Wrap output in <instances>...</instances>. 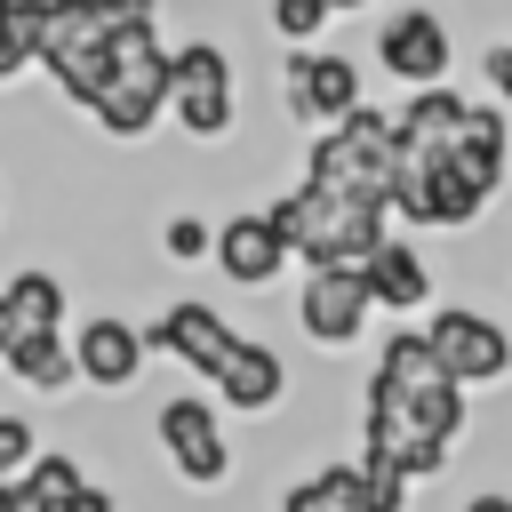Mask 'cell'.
I'll return each mask as SVG.
<instances>
[{"label":"cell","mask_w":512,"mask_h":512,"mask_svg":"<svg viewBox=\"0 0 512 512\" xmlns=\"http://www.w3.org/2000/svg\"><path fill=\"white\" fill-rule=\"evenodd\" d=\"M448 160H456L480 192H496V184H504V112H496V104H472L464 128H456V152H448Z\"/></svg>","instance_id":"obj_18"},{"label":"cell","mask_w":512,"mask_h":512,"mask_svg":"<svg viewBox=\"0 0 512 512\" xmlns=\"http://www.w3.org/2000/svg\"><path fill=\"white\" fill-rule=\"evenodd\" d=\"M144 344H160L168 360H184V368H192V376H208V384H216V376L232 368V352H240V336L224 328V312H208V304H192V296H184V304H168V312L144 328Z\"/></svg>","instance_id":"obj_10"},{"label":"cell","mask_w":512,"mask_h":512,"mask_svg":"<svg viewBox=\"0 0 512 512\" xmlns=\"http://www.w3.org/2000/svg\"><path fill=\"white\" fill-rule=\"evenodd\" d=\"M424 336H432V352H440V368H448L456 384H496V376L512 368V336H504L488 312H472V304H448Z\"/></svg>","instance_id":"obj_7"},{"label":"cell","mask_w":512,"mask_h":512,"mask_svg":"<svg viewBox=\"0 0 512 512\" xmlns=\"http://www.w3.org/2000/svg\"><path fill=\"white\" fill-rule=\"evenodd\" d=\"M24 504H32V512H112V496L88 488V472H80L72 456H32V472H24Z\"/></svg>","instance_id":"obj_17"},{"label":"cell","mask_w":512,"mask_h":512,"mask_svg":"<svg viewBox=\"0 0 512 512\" xmlns=\"http://www.w3.org/2000/svg\"><path fill=\"white\" fill-rule=\"evenodd\" d=\"M40 8L48 0H0V80H16L40 56Z\"/></svg>","instance_id":"obj_22"},{"label":"cell","mask_w":512,"mask_h":512,"mask_svg":"<svg viewBox=\"0 0 512 512\" xmlns=\"http://www.w3.org/2000/svg\"><path fill=\"white\" fill-rule=\"evenodd\" d=\"M168 112L184 120V136H224L232 128V64L216 40H192L168 56Z\"/></svg>","instance_id":"obj_6"},{"label":"cell","mask_w":512,"mask_h":512,"mask_svg":"<svg viewBox=\"0 0 512 512\" xmlns=\"http://www.w3.org/2000/svg\"><path fill=\"white\" fill-rule=\"evenodd\" d=\"M488 88L512 104V40H496V48H488Z\"/></svg>","instance_id":"obj_28"},{"label":"cell","mask_w":512,"mask_h":512,"mask_svg":"<svg viewBox=\"0 0 512 512\" xmlns=\"http://www.w3.org/2000/svg\"><path fill=\"white\" fill-rule=\"evenodd\" d=\"M72 368H80L88 384H104V392L136 384V368H144V328H128V320H88V328L72 336Z\"/></svg>","instance_id":"obj_14"},{"label":"cell","mask_w":512,"mask_h":512,"mask_svg":"<svg viewBox=\"0 0 512 512\" xmlns=\"http://www.w3.org/2000/svg\"><path fill=\"white\" fill-rule=\"evenodd\" d=\"M0 296H8V312L24 320V336H64V280H56V272H16Z\"/></svg>","instance_id":"obj_19"},{"label":"cell","mask_w":512,"mask_h":512,"mask_svg":"<svg viewBox=\"0 0 512 512\" xmlns=\"http://www.w3.org/2000/svg\"><path fill=\"white\" fill-rule=\"evenodd\" d=\"M216 392H224V408H240V416H264V408H280V392H288V368H280V352H272V344H240V352H232V368L216 376Z\"/></svg>","instance_id":"obj_16"},{"label":"cell","mask_w":512,"mask_h":512,"mask_svg":"<svg viewBox=\"0 0 512 512\" xmlns=\"http://www.w3.org/2000/svg\"><path fill=\"white\" fill-rule=\"evenodd\" d=\"M288 112L312 128H336L344 112H360V72L336 48H296L288 56Z\"/></svg>","instance_id":"obj_9"},{"label":"cell","mask_w":512,"mask_h":512,"mask_svg":"<svg viewBox=\"0 0 512 512\" xmlns=\"http://www.w3.org/2000/svg\"><path fill=\"white\" fill-rule=\"evenodd\" d=\"M464 512H512V496H496V488H488V496H472Z\"/></svg>","instance_id":"obj_31"},{"label":"cell","mask_w":512,"mask_h":512,"mask_svg":"<svg viewBox=\"0 0 512 512\" xmlns=\"http://www.w3.org/2000/svg\"><path fill=\"white\" fill-rule=\"evenodd\" d=\"M8 368L32 384V392H64L80 368H72V352H64V336H24L16 352H8Z\"/></svg>","instance_id":"obj_21"},{"label":"cell","mask_w":512,"mask_h":512,"mask_svg":"<svg viewBox=\"0 0 512 512\" xmlns=\"http://www.w3.org/2000/svg\"><path fill=\"white\" fill-rule=\"evenodd\" d=\"M336 8L328 0H272V24H280V40H320V24H328Z\"/></svg>","instance_id":"obj_24"},{"label":"cell","mask_w":512,"mask_h":512,"mask_svg":"<svg viewBox=\"0 0 512 512\" xmlns=\"http://www.w3.org/2000/svg\"><path fill=\"white\" fill-rule=\"evenodd\" d=\"M368 312H376V304H368L360 272H312V280H304V296H296V320H304V336H312V344H352Z\"/></svg>","instance_id":"obj_12"},{"label":"cell","mask_w":512,"mask_h":512,"mask_svg":"<svg viewBox=\"0 0 512 512\" xmlns=\"http://www.w3.org/2000/svg\"><path fill=\"white\" fill-rule=\"evenodd\" d=\"M280 512H360V464H328V472L296 480Z\"/></svg>","instance_id":"obj_20"},{"label":"cell","mask_w":512,"mask_h":512,"mask_svg":"<svg viewBox=\"0 0 512 512\" xmlns=\"http://www.w3.org/2000/svg\"><path fill=\"white\" fill-rule=\"evenodd\" d=\"M208 248H216V232H208L200 216H176V224H168V256H208Z\"/></svg>","instance_id":"obj_27"},{"label":"cell","mask_w":512,"mask_h":512,"mask_svg":"<svg viewBox=\"0 0 512 512\" xmlns=\"http://www.w3.org/2000/svg\"><path fill=\"white\" fill-rule=\"evenodd\" d=\"M360 288H368V304H384V312H416V304L432 296V272H424V256H416L408 240H384V248L360 264Z\"/></svg>","instance_id":"obj_15"},{"label":"cell","mask_w":512,"mask_h":512,"mask_svg":"<svg viewBox=\"0 0 512 512\" xmlns=\"http://www.w3.org/2000/svg\"><path fill=\"white\" fill-rule=\"evenodd\" d=\"M448 56H456V40H448V24H440L432 8H400V16H384V24H376V64H384L392 80L440 88Z\"/></svg>","instance_id":"obj_8"},{"label":"cell","mask_w":512,"mask_h":512,"mask_svg":"<svg viewBox=\"0 0 512 512\" xmlns=\"http://www.w3.org/2000/svg\"><path fill=\"white\" fill-rule=\"evenodd\" d=\"M24 472H32V424L0 416V480H24Z\"/></svg>","instance_id":"obj_25"},{"label":"cell","mask_w":512,"mask_h":512,"mask_svg":"<svg viewBox=\"0 0 512 512\" xmlns=\"http://www.w3.org/2000/svg\"><path fill=\"white\" fill-rule=\"evenodd\" d=\"M112 136H144L160 112H168V48L152 40V24H136V32H112V80H104V96L88 104Z\"/></svg>","instance_id":"obj_3"},{"label":"cell","mask_w":512,"mask_h":512,"mask_svg":"<svg viewBox=\"0 0 512 512\" xmlns=\"http://www.w3.org/2000/svg\"><path fill=\"white\" fill-rule=\"evenodd\" d=\"M88 8H96L104 32H136V24H152V0H88Z\"/></svg>","instance_id":"obj_26"},{"label":"cell","mask_w":512,"mask_h":512,"mask_svg":"<svg viewBox=\"0 0 512 512\" xmlns=\"http://www.w3.org/2000/svg\"><path fill=\"white\" fill-rule=\"evenodd\" d=\"M0 512H32L24 504V480H0Z\"/></svg>","instance_id":"obj_30"},{"label":"cell","mask_w":512,"mask_h":512,"mask_svg":"<svg viewBox=\"0 0 512 512\" xmlns=\"http://www.w3.org/2000/svg\"><path fill=\"white\" fill-rule=\"evenodd\" d=\"M160 440H168V456H176V472H184L192 488H216V480L232 472L224 424H216V408H208V400H192V392H176V400L160 408Z\"/></svg>","instance_id":"obj_11"},{"label":"cell","mask_w":512,"mask_h":512,"mask_svg":"<svg viewBox=\"0 0 512 512\" xmlns=\"http://www.w3.org/2000/svg\"><path fill=\"white\" fill-rule=\"evenodd\" d=\"M328 8H368V0H328Z\"/></svg>","instance_id":"obj_32"},{"label":"cell","mask_w":512,"mask_h":512,"mask_svg":"<svg viewBox=\"0 0 512 512\" xmlns=\"http://www.w3.org/2000/svg\"><path fill=\"white\" fill-rule=\"evenodd\" d=\"M408 504V472L392 464V456H360V512H400Z\"/></svg>","instance_id":"obj_23"},{"label":"cell","mask_w":512,"mask_h":512,"mask_svg":"<svg viewBox=\"0 0 512 512\" xmlns=\"http://www.w3.org/2000/svg\"><path fill=\"white\" fill-rule=\"evenodd\" d=\"M384 200L400 224H424V232H464L480 216V184L448 160V152H400L392 144V176H384Z\"/></svg>","instance_id":"obj_2"},{"label":"cell","mask_w":512,"mask_h":512,"mask_svg":"<svg viewBox=\"0 0 512 512\" xmlns=\"http://www.w3.org/2000/svg\"><path fill=\"white\" fill-rule=\"evenodd\" d=\"M384 176H392V120L376 104H360L336 128L312 136V176L304 184H320V192H384Z\"/></svg>","instance_id":"obj_5"},{"label":"cell","mask_w":512,"mask_h":512,"mask_svg":"<svg viewBox=\"0 0 512 512\" xmlns=\"http://www.w3.org/2000/svg\"><path fill=\"white\" fill-rule=\"evenodd\" d=\"M216 264H224V280H240V288H264L280 264H288V240H280V224L272 216H232L224 232H216Z\"/></svg>","instance_id":"obj_13"},{"label":"cell","mask_w":512,"mask_h":512,"mask_svg":"<svg viewBox=\"0 0 512 512\" xmlns=\"http://www.w3.org/2000/svg\"><path fill=\"white\" fill-rule=\"evenodd\" d=\"M32 64H48L72 104H96L104 80H112V32L96 24L88 0H48L40 8V56Z\"/></svg>","instance_id":"obj_4"},{"label":"cell","mask_w":512,"mask_h":512,"mask_svg":"<svg viewBox=\"0 0 512 512\" xmlns=\"http://www.w3.org/2000/svg\"><path fill=\"white\" fill-rule=\"evenodd\" d=\"M384 208H392L384 192H320V184H296L264 216L280 224L288 256H304L312 272H360L384 248Z\"/></svg>","instance_id":"obj_1"},{"label":"cell","mask_w":512,"mask_h":512,"mask_svg":"<svg viewBox=\"0 0 512 512\" xmlns=\"http://www.w3.org/2000/svg\"><path fill=\"white\" fill-rule=\"evenodd\" d=\"M16 344H24V320H16V312H8V296H0V360H8Z\"/></svg>","instance_id":"obj_29"}]
</instances>
